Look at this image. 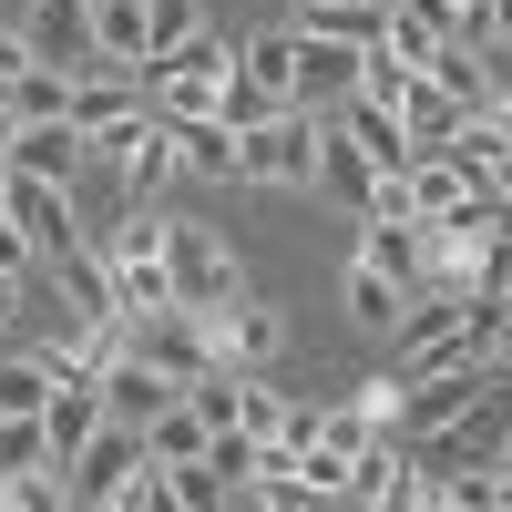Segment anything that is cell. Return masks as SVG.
<instances>
[{"instance_id":"1","label":"cell","mask_w":512,"mask_h":512,"mask_svg":"<svg viewBox=\"0 0 512 512\" xmlns=\"http://www.w3.org/2000/svg\"><path fill=\"white\" fill-rule=\"evenodd\" d=\"M318 134H328L318 103H277L267 123L236 134V185H308L318 175Z\"/></svg>"},{"instance_id":"2","label":"cell","mask_w":512,"mask_h":512,"mask_svg":"<svg viewBox=\"0 0 512 512\" xmlns=\"http://www.w3.org/2000/svg\"><path fill=\"white\" fill-rule=\"evenodd\" d=\"M93 154L123 175V205H154L164 185H175V123H164L154 103H144V113H123L113 134H93Z\"/></svg>"},{"instance_id":"3","label":"cell","mask_w":512,"mask_h":512,"mask_svg":"<svg viewBox=\"0 0 512 512\" xmlns=\"http://www.w3.org/2000/svg\"><path fill=\"white\" fill-rule=\"evenodd\" d=\"M164 277H175V308H226V297L246 287L236 277V256H226V236H205L195 216H164Z\"/></svg>"},{"instance_id":"4","label":"cell","mask_w":512,"mask_h":512,"mask_svg":"<svg viewBox=\"0 0 512 512\" xmlns=\"http://www.w3.org/2000/svg\"><path fill=\"white\" fill-rule=\"evenodd\" d=\"M123 359H144L164 379H195L205 359H216V338H205L195 308H144V318H123Z\"/></svg>"},{"instance_id":"5","label":"cell","mask_w":512,"mask_h":512,"mask_svg":"<svg viewBox=\"0 0 512 512\" xmlns=\"http://www.w3.org/2000/svg\"><path fill=\"white\" fill-rule=\"evenodd\" d=\"M205 338H216V359H226V369H267V359L287 349V318L267 308V297H246V287H236L226 308H205Z\"/></svg>"},{"instance_id":"6","label":"cell","mask_w":512,"mask_h":512,"mask_svg":"<svg viewBox=\"0 0 512 512\" xmlns=\"http://www.w3.org/2000/svg\"><path fill=\"white\" fill-rule=\"evenodd\" d=\"M21 41H31V62H52V72H103L93 62V0H31Z\"/></svg>"},{"instance_id":"7","label":"cell","mask_w":512,"mask_h":512,"mask_svg":"<svg viewBox=\"0 0 512 512\" xmlns=\"http://www.w3.org/2000/svg\"><path fill=\"white\" fill-rule=\"evenodd\" d=\"M297 31V21H287ZM359 62H369V41H338V31H297V103H338V93H359Z\"/></svg>"},{"instance_id":"8","label":"cell","mask_w":512,"mask_h":512,"mask_svg":"<svg viewBox=\"0 0 512 512\" xmlns=\"http://www.w3.org/2000/svg\"><path fill=\"white\" fill-rule=\"evenodd\" d=\"M134 461H144V431H123V420H103V431H93V441H82V451L62 461V482H72V502H113Z\"/></svg>"},{"instance_id":"9","label":"cell","mask_w":512,"mask_h":512,"mask_svg":"<svg viewBox=\"0 0 512 512\" xmlns=\"http://www.w3.org/2000/svg\"><path fill=\"white\" fill-rule=\"evenodd\" d=\"M431 154H451V164H461V175H472L482 195H502V175H512V123H502V103L461 113V123H451V144H431Z\"/></svg>"},{"instance_id":"10","label":"cell","mask_w":512,"mask_h":512,"mask_svg":"<svg viewBox=\"0 0 512 512\" xmlns=\"http://www.w3.org/2000/svg\"><path fill=\"white\" fill-rule=\"evenodd\" d=\"M123 113H144V72H72V93H62V123L82 144L93 134H113Z\"/></svg>"},{"instance_id":"11","label":"cell","mask_w":512,"mask_h":512,"mask_svg":"<svg viewBox=\"0 0 512 512\" xmlns=\"http://www.w3.org/2000/svg\"><path fill=\"white\" fill-rule=\"evenodd\" d=\"M82 164H93V144H82L62 113H41V123H21V134H11V175H31V185H72Z\"/></svg>"},{"instance_id":"12","label":"cell","mask_w":512,"mask_h":512,"mask_svg":"<svg viewBox=\"0 0 512 512\" xmlns=\"http://www.w3.org/2000/svg\"><path fill=\"white\" fill-rule=\"evenodd\" d=\"M185 390V379H164V369H144V359H103V379H93V400H103V420H123V431H144V420L164 410V400H175Z\"/></svg>"},{"instance_id":"13","label":"cell","mask_w":512,"mask_h":512,"mask_svg":"<svg viewBox=\"0 0 512 512\" xmlns=\"http://www.w3.org/2000/svg\"><path fill=\"white\" fill-rule=\"evenodd\" d=\"M359 267H379L390 287H431V236L410 216H359Z\"/></svg>"},{"instance_id":"14","label":"cell","mask_w":512,"mask_h":512,"mask_svg":"<svg viewBox=\"0 0 512 512\" xmlns=\"http://www.w3.org/2000/svg\"><path fill=\"white\" fill-rule=\"evenodd\" d=\"M0 216L31 236V256H41V267H52V256L82 236V226H72V185H31V175H11V205H0Z\"/></svg>"},{"instance_id":"15","label":"cell","mask_w":512,"mask_h":512,"mask_svg":"<svg viewBox=\"0 0 512 512\" xmlns=\"http://www.w3.org/2000/svg\"><path fill=\"white\" fill-rule=\"evenodd\" d=\"M164 123H175V175L236 185V123H216V113H164Z\"/></svg>"},{"instance_id":"16","label":"cell","mask_w":512,"mask_h":512,"mask_svg":"<svg viewBox=\"0 0 512 512\" xmlns=\"http://www.w3.org/2000/svg\"><path fill=\"white\" fill-rule=\"evenodd\" d=\"M390 113H400V134H410V154H431V144H451V123H461V103L441 93L431 72H400V93H390Z\"/></svg>"},{"instance_id":"17","label":"cell","mask_w":512,"mask_h":512,"mask_svg":"<svg viewBox=\"0 0 512 512\" xmlns=\"http://www.w3.org/2000/svg\"><path fill=\"white\" fill-rule=\"evenodd\" d=\"M236 72L256 82L267 103H297V31L277 21V31H256V41H236Z\"/></svg>"},{"instance_id":"18","label":"cell","mask_w":512,"mask_h":512,"mask_svg":"<svg viewBox=\"0 0 512 512\" xmlns=\"http://www.w3.org/2000/svg\"><path fill=\"white\" fill-rule=\"evenodd\" d=\"M52 277H62V297H72V318H123V308H113V267H103L82 236L52 256Z\"/></svg>"},{"instance_id":"19","label":"cell","mask_w":512,"mask_h":512,"mask_svg":"<svg viewBox=\"0 0 512 512\" xmlns=\"http://www.w3.org/2000/svg\"><path fill=\"white\" fill-rule=\"evenodd\" d=\"M93 62L134 72L144 62V0H93Z\"/></svg>"},{"instance_id":"20","label":"cell","mask_w":512,"mask_h":512,"mask_svg":"<svg viewBox=\"0 0 512 512\" xmlns=\"http://www.w3.org/2000/svg\"><path fill=\"white\" fill-rule=\"evenodd\" d=\"M62 379L41 349H0V420H41V400H52Z\"/></svg>"},{"instance_id":"21","label":"cell","mask_w":512,"mask_h":512,"mask_svg":"<svg viewBox=\"0 0 512 512\" xmlns=\"http://www.w3.org/2000/svg\"><path fill=\"white\" fill-rule=\"evenodd\" d=\"M308 185H328V195H349L359 216H369V185H379V164H369V154H359L349 134H318V175H308Z\"/></svg>"},{"instance_id":"22","label":"cell","mask_w":512,"mask_h":512,"mask_svg":"<svg viewBox=\"0 0 512 512\" xmlns=\"http://www.w3.org/2000/svg\"><path fill=\"white\" fill-rule=\"evenodd\" d=\"M297 410H308V400H287V390H267V369H246V379H236V431H256V441H277V431H297Z\"/></svg>"},{"instance_id":"23","label":"cell","mask_w":512,"mask_h":512,"mask_svg":"<svg viewBox=\"0 0 512 512\" xmlns=\"http://www.w3.org/2000/svg\"><path fill=\"white\" fill-rule=\"evenodd\" d=\"M144 451H154V461H195V451H205V420L185 410V390H175V400H164V410L144 420Z\"/></svg>"},{"instance_id":"24","label":"cell","mask_w":512,"mask_h":512,"mask_svg":"<svg viewBox=\"0 0 512 512\" xmlns=\"http://www.w3.org/2000/svg\"><path fill=\"white\" fill-rule=\"evenodd\" d=\"M62 93H72V72H52V62H31L21 82H11V93H0V103H11L21 123H41V113H62Z\"/></svg>"},{"instance_id":"25","label":"cell","mask_w":512,"mask_h":512,"mask_svg":"<svg viewBox=\"0 0 512 512\" xmlns=\"http://www.w3.org/2000/svg\"><path fill=\"white\" fill-rule=\"evenodd\" d=\"M400 297H410V287H390L379 267H349V318H359V328H390V318H400Z\"/></svg>"},{"instance_id":"26","label":"cell","mask_w":512,"mask_h":512,"mask_svg":"<svg viewBox=\"0 0 512 512\" xmlns=\"http://www.w3.org/2000/svg\"><path fill=\"white\" fill-rule=\"evenodd\" d=\"M164 502H185V512H216V502H226V482L205 472V461H164Z\"/></svg>"},{"instance_id":"27","label":"cell","mask_w":512,"mask_h":512,"mask_svg":"<svg viewBox=\"0 0 512 512\" xmlns=\"http://www.w3.org/2000/svg\"><path fill=\"white\" fill-rule=\"evenodd\" d=\"M185 31H195V0H144V52H164Z\"/></svg>"},{"instance_id":"28","label":"cell","mask_w":512,"mask_h":512,"mask_svg":"<svg viewBox=\"0 0 512 512\" xmlns=\"http://www.w3.org/2000/svg\"><path fill=\"white\" fill-rule=\"evenodd\" d=\"M21 72H31V41H21V21H0V93H11Z\"/></svg>"},{"instance_id":"29","label":"cell","mask_w":512,"mask_h":512,"mask_svg":"<svg viewBox=\"0 0 512 512\" xmlns=\"http://www.w3.org/2000/svg\"><path fill=\"white\" fill-rule=\"evenodd\" d=\"M0 267H11V277H41V256H31V236H21L11 216H0Z\"/></svg>"},{"instance_id":"30","label":"cell","mask_w":512,"mask_h":512,"mask_svg":"<svg viewBox=\"0 0 512 512\" xmlns=\"http://www.w3.org/2000/svg\"><path fill=\"white\" fill-rule=\"evenodd\" d=\"M0 205H11V154H0Z\"/></svg>"}]
</instances>
